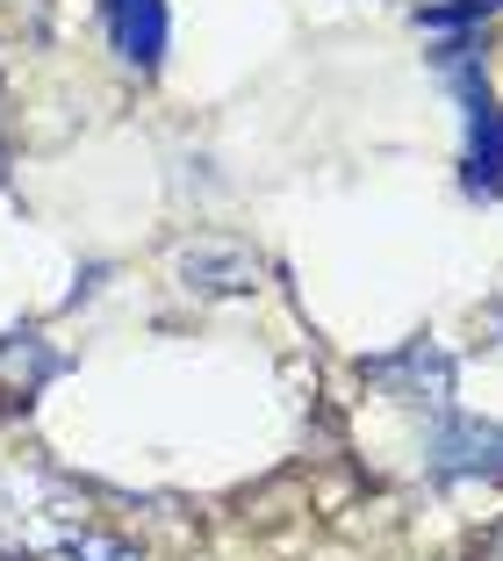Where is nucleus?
Instances as JSON below:
<instances>
[{"instance_id":"f257e3e1","label":"nucleus","mask_w":503,"mask_h":561,"mask_svg":"<svg viewBox=\"0 0 503 561\" xmlns=\"http://www.w3.org/2000/svg\"><path fill=\"white\" fill-rule=\"evenodd\" d=\"M468 50L475 44H446L438 66L460 80V101H468V187L475 195H496L503 187V108L489 101V87H482V72H475Z\"/></svg>"},{"instance_id":"f03ea898","label":"nucleus","mask_w":503,"mask_h":561,"mask_svg":"<svg viewBox=\"0 0 503 561\" xmlns=\"http://www.w3.org/2000/svg\"><path fill=\"white\" fill-rule=\"evenodd\" d=\"M432 468L438 476H503V425L446 417L432 432Z\"/></svg>"},{"instance_id":"7ed1b4c3","label":"nucleus","mask_w":503,"mask_h":561,"mask_svg":"<svg viewBox=\"0 0 503 561\" xmlns=\"http://www.w3.org/2000/svg\"><path fill=\"white\" fill-rule=\"evenodd\" d=\"M180 280L202 288V296H230V288H252L260 280V260L244 245H230V238H202V245L180 252Z\"/></svg>"},{"instance_id":"20e7f679","label":"nucleus","mask_w":503,"mask_h":561,"mask_svg":"<svg viewBox=\"0 0 503 561\" xmlns=\"http://www.w3.org/2000/svg\"><path fill=\"white\" fill-rule=\"evenodd\" d=\"M108 8V36L137 72H151L165 58V0H101Z\"/></svg>"},{"instance_id":"39448f33","label":"nucleus","mask_w":503,"mask_h":561,"mask_svg":"<svg viewBox=\"0 0 503 561\" xmlns=\"http://www.w3.org/2000/svg\"><path fill=\"white\" fill-rule=\"evenodd\" d=\"M503 0H438V8H424V30H468V22L496 15Z\"/></svg>"},{"instance_id":"423d86ee","label":"nucleus","mask_w":503,"mask_h":561,"mask_svg":"<svg viewBox=\"0 0 503 561\" xmlns=\"http://www.w3.org/2000/svg\"><path fill=\"white\" fill-rule=\"evenodd\" d=\"M475 561H503V533H489V540H482V554H475Z\"/></svg>"}]
</instances>
